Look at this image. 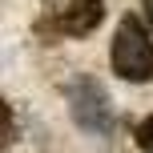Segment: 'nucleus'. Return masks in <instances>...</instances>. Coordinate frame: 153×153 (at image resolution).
Wrapping results in <instances>:
<instances>
[{
	"instance_id": "4",
	"label": "nucleus",
	"mask_w": 153,
	"mask_h": 153,
	"mask_svg": "<svg viewBox=\"0 0 153 153\" xmlns=\"http://www.w3.org/2000/svg\"><path fill=\"white\" fill-rule=\"evenodd\" d=\"M137 145L153 153V113H149V117H145V121H141V125H137Z\"/></svg>"
},
{
	"instance_id": "5",
	"label": "nucleus",
	"mask_w": 153,
	"mask_h": 153,
	"mask_svg": "<svg viewBox=\"0 0 153 153\" xmlns=\"http://www.w3.org/2000/svg\"><path fill=\"white\" fill-rule=\"evenodd\" d=\"M12 141H16V133H12V105L4 101V149L12 145Z\"/></svg>"
},
{
	"instance_id": "2",
	"label": "nucleus",
	"mask_w": 153,
	"mask_h": 153,
	"mask_svg": "<svg viewBox=\"0 0 153 153\" xmlns=\"http://www.w3.org/2000/svg\"><path fill=\"white\" fill-rule=\"evenodd\" d=\"M65 97H69V117L81 125L85 133H93V137H109V133H113V125H117L113 105H109L105 89H101L93 76H76V81H69Z\"/></svg>"
},
{
	"instance_id": "3",
	"label": "nucleus",
	"mask_w": 153,
	"mask_h": 153,
	"mask_svg": "<svg viewBox=\"0 0 153 153\" xmlns=\"http://www.w3.org/2000/svg\"><path fill=\"white\" fill-rule=\"evenodd\" d=\"M105 20V4L101 0H69L56 16V28L65 36H89L97 24Z\"/></svg>"
},
{
	"instance_id": "6",
	"label": "nucleus",
	"mask_w": 153,
	"mask_h": 153,
	"mask_svg": "<svg viewBox=\"0 0 153 153\" xmlns=\"http://www.w3.org/2000/svg\"><path fill=\"white\" fill-rule=\"evenodd\" d=\"M141 12H145V20H149V28H153V0H141Z\"/></svg>"
},
{
	"instance_id": "1",
	"label": "nucleus",
	"mask_w": 153,
	"mask_h": 153,
	"mask_svg": "<svg viewBox=\"0 0 153 153\" xmlns=\"http://www.w3.org/2000/svg\"><path fill=\"white\" fill-rule=\"evenodd\" d=\"M109 65L121 81H133V85H145L153 81V40L149 32L141 28L137 16H125L117 24V36H113V48H109Z\"/></svg>"
}]
</instances>
